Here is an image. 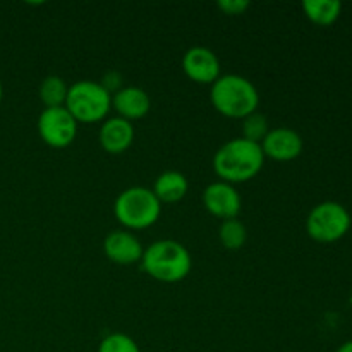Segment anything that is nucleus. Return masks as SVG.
<instances>
[{"mask_svg": "<svg viewBox=\"0 0 352 352\" xmlns=\"http://www.w3.org/2000/svg\"><path fill=\"white\" fill-rule=\"evenodd\" d=\"M182 71L198 85H213L220 78V60L206 47H192L182 57Z\"/></svg>", "mask_w": 352, "mask_h": 352, "instance_id": "nucleus-9", "label": "nucleus"}, {"mask_svg": "<svg viewBox=\"0 0 352 352\" xmlns=\"http://www.w3.org/2000/svg\"><path fill=\"white\" fill-rule=\"evenodd\" d=\"M243 136L244 140L251 141V143L261 144V141L267 138V134L270 133V126H268V120L263 113L253 112L251 116L244 117L243 119Z\"/></svg>", "mask_w": 352, "mask_h": 352, "instance_id": "nucleus-18", "label": "nucleus"}, {"mask_svg": "<svg viewBox=\"0 0 352 352\" xmlns=\"http://www.w3.org/2000/svg\"><path fill=\"white\" fill-rule=\"evenodd\" d=\"M337 352H352V340H347V342H344L342 346L337 349Z\"/></svg>", "mask_w": 352, "mask_h": 352, "instance_id": "nucleus-21", "label": "nucleus"}, {"mask_svg": "<svg viewBox=\"0 0 352 352\" xmlns=\"http://www.w3.org/2000/svg\"><path fill=\"white\" fill-rule=\"evenodd\" d=\"M217 6L227 16H241L250 9L251 3L248 0H220Z\"/></svg>", "mask_w": 352, "mask_h": 352, "instance_id": "nucleus-20", "label": "nucleus"}, {"mask_svg": "<svg viewBox=\"0 0 352 352\" xmlns=\"http://www.w3.org/2000/svg\"><path fill=\"white\" fill-rule=\"evenodd\" d=\"M302 10L316 26H332L342 12V3L339 0H305Z\"/></svg>", "mask_w": 352, "mask_h": 352, "instance_id": "nucleus-15", "label": "nucleus"}, {"mask_svg": "<svg viewBox=\"0 0 352 352\" xmlns=\"http://www.w3.org/2000/svg\"><path fill=\"white\" fill-rule=\"evenodd\" d=\"M260 146L265 158H272L275 162H292L302 153V138L294 129L275 127L270 129Z\"/></svg>", "mask_w": 352, "mask_h": 352, "instance_id": "nucleus-10", "label": "nucleus"}, {"mask_svg": "<svg viewBox=\"0 0 352 352\" xmlns=\"http://www.w3.org/2000/svg\"><path fill=\"white\" fill-rule=\"evenodd\" d=\"M69 86L65 85L64 79L60 76H47L41 81L38 95H40L41 103L45 109H57V107H65V100H67Z\"/></svg>", "mask_w": 352, "mask_h": 352, "instance_id": "nucleus-16", "label": "nucleus"}, {"mask_svg": "<svg viewBox=\"0 0 352 352\" xmlns=\"http://www.w3.org/2000/svg\"><path fill=\"white\" fill-rule=\"evenodd\" d=\"M103 251L112 263L127 267L141 263L144 248L131 230H113L103 241Z\"/></svg>", "mask_w": 352, "mask_h": 352, "instance_id": "nucleus-11", "label": "nucleus"}, {"mask_svg": "<svg viewBox=\"0 0 352 352\" xmlns=\"http://www.w3.org/2000/svg\"><path fill=\"white\" fill-rule=\"evenodd\" d=\"M141 267L151 278L165 284L184 280L192 267L188 248L172 239H162L150 244L141 258Z\"/></svg>", "mask_w": 352, "mask_h": 352, "instance_id": "nucleus-3", "label": "nucleus"}, {"mask_svg": "<svg viewBox=\"0 0 352 352\" xmlns=\"http://www.w3.org/2000/svg\"><path fill=\"white\" fill-rule=\"evenodd\" d=\"M112 109L117 112V117H122L129 122L143 119L151 109L150 95L138 86L119 88L112 93Z\"/></svg>", "mask_w": 352, "mask_h": 352, "instance_id": "nucleus-12", "label": "nucleus"}, {"mask_svg": "<svg viewBox=\"0 0 352 352\" xmlns=\"http://www.w3.org/2000/svg\"><path fill=\"white\" fill-rule=\"evenodd\" d=\"M219 239L222 246L229 251H237L244 246L248 239V230L244 223L237 219L223 220L219 229Z\"/></svg>", "mask_w": 352, "mask_h": 352, "instance_id": "nucleus-17", "label": "nucleus"}, {"mask_svg": "<svg viewBox=\"0 0 352 352\" xmlns=\"http://www.w3.org/2000/svg\"><path fill=\"white\" fill-rule=\"evenodd\" d=\"M213 109L229 119H241L258 112L260 93L256 86L239 74L220 76L210 89Z\"/></svg>", "mask_w": 352, "mask_h": 352, "instance_id": "nucleus-2", "label": "nucleus"}, {"mask_svg": "<svg viewBox=\"0 0 352 352\" xmlns=\"http://www.w3.org/2000/svg\"><path fill=\"white\" fill-rule=\"evenodd\" d=\"M203 205L208 210V213L223 222V220L237 219L243 201H241V195L237 192L236 186L217 181L206 186L203 191Z\"/></svg>", "mask_w": 352, "mask_h": 352, "instance_id": "nucleus-8", "label": "nucleus"}, {"mask_svg": "<svg viewBox=\"0 0 352 352\" xmlns=\"http://www.w3.org/2000/svg\"><path fill=\"white\" fill-rule=\"evenodd\" d=\"M100 144L110 155H120L131 148L134 141V126L122 117L103 120L98 133Z\"/></svg>", "mask_w": 352, "mask_h": 352, "instance_id": "nucleus-13", "label": "nucleus"}, {"mask_svg": "<svg viewBox=\"0 0 352 352\" xmlns=\"http://www.w3.org/2000/svg\"><path fill=\"white\" fill-rule=\"evenodd\" d=\"M265 165V155L260 144L244 138L227 141L213 157V170L220 181L229 184L248 182L256 177Z\"/></svg>", "mask_w": 352, "mask_h": 352, "instance_id": "nucleus-1", "label": "nucleus"}, {"mask_svg": "<svg viewBox=\"0 0 352 352\" xmlns=\"http://www.w3.org/2000/svg\"><path fill=\"white\" fill-rule=\"evenodd\" d=\"M351 213L337 201H323L309 212L306 232L316 243L330 244L340 241L351 229Z\"/></svg>", "mask_w": 352, "mask_h": 352, "instance_id": "nucleus-6", "label": "nucleus"}, {"mask_svg": "<svg viewBox=\"0 0 352 352\" xmlns=\"http://www.w3.org/2000/svg\"><path fill=\"white\" fill-rule=\"evenodd\" d=\"M98 352H141L133 337L126 333H110L100 342Z\"/></svg>", "mask_w": 352, "mask_h": 352, "instance_id": "nucleus-19", "label": "nucleus"}, {"mask_svg": "<svg viewBox=\"0 0 352 352\" xmlns=\"http://www.w3.org/2000/svg\"><path fill=\"white\" fill-rule=\"evenodd\" d=\"M2 98H3V86H2V81H0V103H2Z\"/></svg>", "mask_w": 352, "mask_h": 352, "instance_id": "nucleus-22", "label": "nucleus"}, {"mask_svg": "<svg viewBox=\"0 0 352 352\" xmlns=\"http://www.w3.org/2000/svg\"><path fill=\"white\" fill-rule=\"evenodd\" d=\"M65 109L78 124L102 122L112 109V93L102 82L78 81L69 86Z\"/></svg>", "mask_w": 352, "mask_h": 352, "instance_id": "nucleus-5", "label": "nucleus"}, {"mask_svg": "<svg viewBox=\"0 0 352 352\" xmlns=\"http://www.w3.org/2000/svg\"><path fill=\"white\" fill-rule=\"evenodd\" d=\"M38 134L52 148H67L78 136V122L65 107L45 109L38 117Z\"/></svg>", "mask_w": 352, "mask_h": 352, "instance_id": "nucleus-7", "label": "nucleus"}, {"mask_svg": "<svg viewBox=\"0 0 352 352\" xmlns=\"http://www.w3.org/2000/svg\"><path fill=\"white\" fill-rule=\"evenodd\" d=\"M162 203L153 191L143 186H134L117 196L113 215L127 230H143L155 226L160 219Z\"/></svg>", "mask_w": 352, "mask_h": 352, "instance_id": "nucleus-4", "label": "nucleus"}, {"mask_svg": "<svg viewBox=\"0 0 352 352\" xmlns=\"http://www.w3.org/2000/svg\"><path fill=\"white\" fill-rule=\"evenodd\" d=\"M153 195L157 196L158 201L164 205L170 203H179L189 191V181L182 172L167 170L157 177L153 184Z\"/></svg>", "mask_w": 352, "mask_h": 352, "instance_id": "nucleus-14", "label": "nucleus"}]
</instances>
